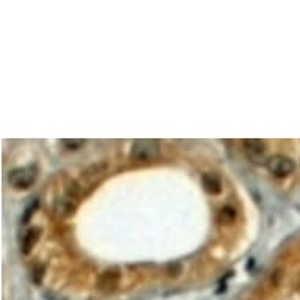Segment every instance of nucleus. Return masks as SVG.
<instances>
[{
	"instance_id": "obj_6",
	"label": "nucleus",
	"mask_w": 300,
	"mask_h": 300,
	"mask_svg": "<svg viewBox=\"0 0 300 300\" xmlns=\"http://www.w3.org/2000/svg\"><path fill=\"white\" fill-rule=\"evenodd\" d=\"M201 183H203V187L207 194H211V195H220L222 194V181L217 175L204 173L201 178Z\"/></svg>"
},
{
	"instance_id": "obj_9",
	"label": "nucleus",
	"mask_w": 300,
	"mask_h": 300,
	"mask_svg": "<svg viewBox=\"0 0 300 300\" xmlns=\"http://www.w3.org/2000/svg\"><path fill=\"white\" fill-rule=\"evenodd\" d=\"M61 143L65 145V147H66L68 150L76 151V150H79V148L84 147V145H85V140H77V139H74V140H61Z\"/></svg>"
},
{
	"instance_id": "obj_4",
	"label": "nucleus",
	"mask_w": 300,
	"mask_h": 300,
	"mask_svg": "<svg viewBox=\"0 0 300 300\" xmlns=\"http://www.w3.org/2000/svg\"><path fill=\"white\" fill-rule=\"evenodd\" d=\"M244 147L245 151H247V156L250 159V162L256 163V165H261V163H267V157H266V143L258 139H247L244 140Z\"/></svg>"
},
{
	"instance_id": "obj_2",
	"label": "nucleus",
	"mask_w": 300,
	"mask_h": 300,
	"mask_svg": "<svg viewBox=\"0 0 300 300\" xmlns=\"http://www.w3.org/2000/svg\"><path fill=\"white\" fill-rule=\"evenodd\" d=\"M36 176H38V173H36L35 167L14 168L11 173L8 175V183H10L17 190H25L35 183Z\"/></svg>"
},
{
	"instance_id": "obj_8",
	"label": "nucleus",
	"mask_w": 300,
	"mask_h": 300,
	"mask_svg": "<svg viewBox=\"0 0 300 300\" xmlns=\"http://www.w3.org/2000/svg\"><path fill=\"white\" fill-rule=\"evenodd\" d=\"M217 220H219V223H222V225H231L236 220V209H233L230 206L222 207Z\"/></svg>"
},
{
	"instance_id": "obj_7",
	"label": "nucleus",
	"mask_w": 300,
	"mask_h": 300,
	"mask_svg": "<svg viewBox=\"0 0 300 300\" xmlns=\"http://www.w3.org/2000/svg\"><path fill=\"white\" fill-rule=\"evenodd\" d=\"M40 236H41V230L40 228L27 230V233L24 234V238H22V242H21V250H22L24 254H29L32 251V249L35 247L36 244H38Z\"/></svg>"
},
{
	"instance_id": "obj_11",
	"label": "nucleus",
	"mask_w": 300,
	"mask_h": 300,
	"mask_svg": "<svg viewBox=\"0 0 300 300\" xmlns=\"http://www.w3.org/2000/svg\"><path fill=\"white\" fill-rule=\"evenodd\" d=\"M36 206H38V203H32V206H29V207H27V212H25V215H24V219H22V222L24 223H27V222H29L30 220V215L33 214V211H35V209H36Z\"/></svg>"
},
{
	"instance_id": "obj_3",
	"label": "nucleus",
	"mask_w": 300,
	"mask_h": 300,
	"mask_svg": "<svg viewBox=\"0 0 300 300\" xmlns=\"http://www.w3.org/2000/svg\"><path fill=\"white\" fill-rule=\"evenodd\" d=\"M267 168H269V171L274 176H277V178H286V176H289L291 173L294 171V162L291 160L289 157H286V156H272V157H269V160H267Z\"/></svg>"
},
{
	"instance_id": "obj_5",
	"label": "nucleus",
	"mask_w": 300,
	"mask_h": 300,
	"mask_svg": "<svg viewBox=\"0 0 300 300\" xmlns=\"http://www.w3.org/2000/svg\"><path fill=\"white\" fill-rule=\"evenodd\" d=\"M118 283H120V272L116 269H107L105 272H102L101 277H99L96 286L99 291H102V293H113Z\"/></svg>"
},
{
	"instance_id": "obj_10",
	"label": "nucleus",
	"mask_w": 300,
	"mask_h": 300,
	"mask_svg": "<svg viewBox=\"0 0 300 300\" xmlns=\"http://www.w3.org/2000/svg\"><path fill=\"white\" fill-rule=\"evenodd\" d=\"M43 277H44V266H36V267L33 269V275H32L33 283H35V285H41Z\"/></svg>"
},
{
	"instance_id": "obj_1",
	"label": "nucleus",
	"mask_w": 300,
	"mask_h": 300,
	"mask_svg": "<svg viewBox=\"0 0 300 300\" xmlns=\"http://www.w3.org/2000/svg\"><path fill=\"white\" fill-rule=\"evenodd\" d=\"M160 154V143L154 139H140L132 143L131 157L139 162H148Z\"/></svg>"
}]
</instances>
